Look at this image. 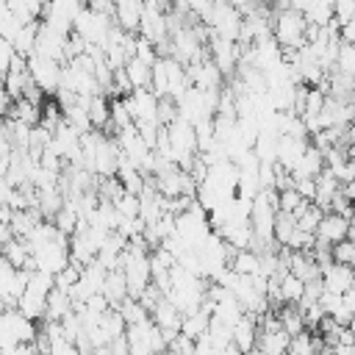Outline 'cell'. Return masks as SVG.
<instances>
[{
    "mask_svg": "<svg viewBox=\"0 0 355 355\" xmlns=\"http://www.w3.org/2000/svg\"><path fill=\"white\" fill-rule=\"evenodd\" d=\"M255 338H258V319L250 316V313H244L233 324V349H239L241 355H252Z\"/></svg>",
    "mask_w": 355,
    "mask_h": 355,
    "instance_id": "11",
    "label": "cell"
},
{
    "mask_svg": "<svg viewBox=\"0 0 355 355\" xmlns=\"http://www.w3.org/2000/svg\"><path fill=\"white\" fill-rule=\"evenodd\" d=\"M53 288H55V277H53V275L39 272V269H31L28 283H25V291H22V297H19V302H17V311H19L25 319H31V322L36 324L39 319H44L47 297H50Z\"/></svg>",
    "mask_w": 355,
    "mask_h": 355,
    "instance_id": "1",
    "label": "cell"
},
{
    "mask_svg": "<svg viewBox=\"0 0 355 355\" xmlns=\"http://www.w3.org/2000/svg\"><path fill=\"white\" fill-rule=\"evenodd\" d=\"M6 119L22 122V125H28V128H36V125H39V119H42V105H36V103H31V100L19 97V100H14V103H11V108H8Z\"/></svg>",
    "mask_w": 355,
    "mask_h": 355,
    "instance_id": "17",
    "label": "cell"
},
{
    "mask_svg": "<svg viewBox=\"0 0 355 355\" xmlns=\"http://www.w3.org/2000/svg\"><path fill=\"white\" fill-rule=\"evenodd\" d=\"M111 28H114V19H108V17L97 14V11H92L89 6H83V8H80V14L75 17L72 33H75V36H80L86 44H94V47H100V50H103V47H105V42H108Z\"/></svg>",
    "mask_w": 355,
    "mask_h": 355,
    "instance_id": "3",
    "label": "cell"
},
{
    "mask_svg": "<svg viewBox=\"0 0 355 355\" xmlns=\"http://www.w3.org/2000/svg\"><path fill=\"white\" fill-rule=\"evenodd\" d=\"M322 349H327L324 341H322L316 333L305 330V333H300V336H294V338L288 341V352H286V355H319Z\"/></svg>",
    "mask_w": 355,
    "mask_h": 355,
    "instance_id": "19",
    "label": "cell"
},
{
    "mask_svg": "<svg viewBox=\"0 0 355 355\" xmlns=\"http://www.w3.org/2000/svg\"><path fill=\"white\" fill-rule=\"evenodd\" d=\"M305 28L308 25H305L302 14H297L294 8H286V11H275L272 14V39L277 42V47L283 53L305 47Z\"/></svg>",
    "mask_w": 355,
    "mask_h": 355,
    "instance_id": "2",
    "label": "cell"
},
{
    "mask_svg": "<svg viewBox=\"0 0 355 355\" xmlns=\"http://www.w3.org/2000/svg\"><path fill=\"white\" fill-rule=\"evenodd\" d=\"M28 75L31 80L36 83V89L42 94H55L58 92V83H61V64L50 61V58H42V55H31L28 58Z\"/></svg>",
    "mask_w": 355,
    "mask_h": 355,
    "instance_id": "6",
    "label": "cell"
},
{
    "mask_svg": "<svg viewBox=\"0 0 355 355\" xmlns=\"http://www.w3.org/2000/svg\"><path fill=\"white\" fill-rule=\"evenodd\" d=\"M89 122H92V130H97V133L108 130V125H111V100L105 94L89 97Z\"/></svg>",
    "mask_w": 355,
    "mask_h": 355,
    "instance_id": "18",
    "label": "cell"
},
{
    "mask_svg": "<svg viewBox=\"0 0 355 355\" xmlns=\"http://www.w3.org/2000/svg\"><path fill=\"white\" fill-rule=\"evenodd\" d=\"M294 219H297V230H302V233H316L319 222L324 219V211H322L316 202H302V208L294 214Z\"/></svg>",
    "mask_w": 355,
    "mask_h": 355,
    "instance_id": "20",
    "label": "cell"
},
{
    "mask_svg": "<svg viewBox=\"0 0 355 355\" xmlns=\"http://www.w3.org/2000/svg\"><path fill=\"white\" fill-rule=\"evenodd\" d=\"M150 72H153V67H147V64H141V61H136V58H130V61L125 64V75H128L133 92H136V89H150Z\"/></svg>",
    "mask_w": 355,
    "mask_h": 355,
    "instance_id": "21",
    "label": "cell"
},
{
    "mask_svg": "<svg viewBox=\"0 0 355 355\" xmlns=\"http://www.w3.org/2000/svg\"><path fill=\"white\" fill-rule=\"evenodd\" d=\"M67 39H69V36H64V33L47 28L44 22H39V28H36V50H33V53L42 55V58H50V61H55V64H64Z\"/></svg>",
    "mask_w": 355,
    "mask_h": 355,
    "instance_id": "8",
    "label": "cell"
},
{
    "mask_svg": "<svg viewBox=\"0 0 355 355\" xmlns=\"http://www.w3.org/2000/svg\"><path fill=\"white\" fill-rule=\"evenodd\" d=\"M322 169H324V155H322L313 144H308V150H305L302 158L297 161L291 178H294V180H316V178L322 175Z\"/></svg>",
    "mask_w": 355,
    "mask_h": 355,
    "instance_id": "14",
    "label": "cell"
},
{
    "mask_svg": "<svg viewBox=\"0 0 355 355\" xmlns=\"http://www.w3.org/2000/svg\"><path fill=\"white\" fill-rule=\"evenodd\" d=\"M80 8H83V6L75 3V0L47 3V6L42 8V19H39V22H44L47 28H53V31L69 36V33H72V25H75V17L80 14Z\"/></svg>",
    "mask_w": 355,
    "mask_h": 355,
    "instance_id": "7",
    "label": "cell"
},
{
    "mask_svg": "<svg viewBox=\"0 0 355 355\" xmlns=\"http://www.w3.org/2000/svg\"><path fill=\"white\" fill-rule=\"evenodd\" d=\"M119 316H122V322H125V327H130V324H139V322H144L147 319V311L139 305V300H122L119 302Z\"/></svg>",
    "mask_w": 355,
    "mask_h": 355,
    "instance_id": "25",
    "label": "cell"
},
{
    "mask_svg": "<svg viewBox=\"0 0 355 355\" xmlns=\"http://www.w3.org/2000/svg\"><path fill=\"white\" fill-rule=\"evenodd\" d=\"M141 8L144 3H136V0H122L116 3L114 8V25L125 33H139V22H141Z\"/></svg>",
    "mask_w": 355,
    "mask_h": 355,
    "instance_id": "13",
    "label": "cell"
},
{
    "mask_svg": "<svg viewBox=\"0 0 355 355\" xmlns=\"http://www.w3.org/2000/svg\"><path fill=\"white\" fill-rule=\"evenodd\" d=\"M347 233H349V219H344L338 214H324V219L319 222V227H316L313 236H316V244L336 247L338 241L347 239Z\"/></svg>",
    "mask_w": 355,
    "mask_h": 355,
    "instance_id": "10",
    "label": "cell"
},
{
    "mask_svg": "<svg viewBox=\"0 0 355 355\" xmlns=\"http://www.w3.org/2000/svg\"><path fill=\"white\" fill-rule=\"evenodd\" d=\"M333 72H341L347 78H355V44L349 42H341L338 44V53H336V69Z\"/></svg>",
    "mask_w": 355,
    "mask_h": 355,
    "instance_id": "24",
    "label": "cell"
},
{
    "mask_svg": "<svg viewBox=\"0 0 355 355\" xmlns=\"http://www.w3.org/2000/svg\"><path fill=\"white\" fill-rule=\"evenodd\" d=\"M241 14L230 6V3H214V11H211V19H208V31L216 36V39H225V42H239V33H241Z\"/></svg>",
    "mask_w": 355,
    "mask_h": 355,
    "instance_id": "5",
    "label": "cell"
},
{
    "mask_svg": "<svg viewBox=\"0 0 355 355\" xmlns=\"http://www.w3.org/2000/svg\"><path fill=\"white\" fill-rule=\"evenodd\" d=\"M125 105L130 111V119L133 125L136 122H155L158 125V97L150 92V89H136L133 94L125 97Z\"/></svg>",
    "mask_w": 355,
    "mask_h": 355,
    "instance_id": "9",
    "label": "cell"
},
{
    "mask_svg": "<svg viewBox=\"0 0 355 355\" xmlns=\"http://www.w3.org/2000/svg\"><path fill=\"white\" fill-rule=\"evenodd\" d=\"M330 255H333V263L352 266V261H355V241H349V239L338 241L336 247H330Z\"/></svg>",
    "mask_w": 355,
    "mask_h": 355,
    "instance_id": "26",
    "label": "cell"
},
{
    "mask_svg": "<svg viewBox=\"0 0 355 355\" xmlns=\"http://www.w3.org/2000/svg\"><path fill=\"white\" fill-rule=\"evenodd\" d=\"M36 324L25 319L17 308H3L0 311V347H19V344H33Z\"/></svg>",
    "mask_w": 355,
    "mask_h": 355,
    "instance_id": "4",
    "label": "cell"
},
{
    "mask_svg": "<svg viewBox=\"0 0 355 355\" xmlns=\"http://www.w3.org/2000/svg\"><path fill=\"white\" fill-rule=\"evenodd\" d=\"M302 288H305V283L286 272V275L280 277V300H283V305H300Z\"/></svg>",
    "mask_w": 355,
    "mask_h": 355,
    "instance_id": "22",
    "label": "cell"
},
{
    "mask_svg": "<svg viewBox=\"0 0 355 355\" xmlns=\"http://www.w3.org/2000/svg\"><path fill=\"white\" fill-rule=\"evenodd\" d=\"M294 230H297V219H294L291 214H283V211H277V216H275V227H272V236H275V244H280V247H286Z\"/></svg>",
    "mask_w": 355,
    "mask_h": 355,
    "instance_id": "23",
    "label": "cell"
},
{
    "mask_svg": "<svg viewBox=\"0 0 355 355\" xmlns=\"http://www.w3.org/2000/svg\"><path fill=\"white\" fill-rule=\"evenodd\" d=\"M355 17V0H338L333 3V22L338 25V31Z\"/></svg>",
    "mask_w": 355,
    "mask_h": 355,
    "instance_id": "27",
    "label": "cell"
},
{
    "mask_svg": "<svg viewBox=\"0 0 355 355\" xmlns=\"http://www.w3.org/2000/svg\"><path fill=\"white\" fill-rule=\"evenodd\" d=\"M322 286L324 291H333V294H344L355 286V272L352 266H341V263H330L327 269H322Z\"/></svg>",
    "mask_w": 355,
    "mask_h": 355,
    "instance_id": "12",
    "label": "cell"
},
{
    "mask_svg": "<svg viewBox=\"0 0 355 355\" xmlns=\"http://www.w3.org/2000/svg\"><path fill=\"white\" fill-rule=\"evenodd\" d=\"M288 275H294L302 283H311L319 277V266L311 258V252H288Z\"/></svg>",
    "mask_w": 355,
    "mask_h": 355,
    "instance_id": "16",
    "label": "cell"
},
{
    "mask_svg": "<svg viewBox=\"0 0 355 355\" xmlns=\"http://www.w3.org/2000/svg\"><path fill=\"white\" fill-rule=\"evenodd\" d=\"M108 302V308H119L122 300H128V283H125V275L122 269H111L105 275V283H103V291H100Z\"/></svg>",
    "mask_w": 355,
    "mask_h": 355,
    "instance_id": "15",
    "label": "cell"
}]
</instances>
